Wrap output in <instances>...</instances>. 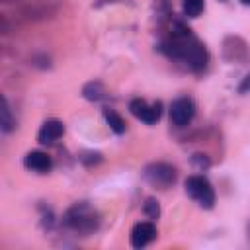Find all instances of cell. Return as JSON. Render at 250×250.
<instances>
[{
	"instance_id": "1",
	"label": "cell",
	"mask_w": 250,
	"mask_h": 250,
	"mask_svg": "<svg viewBox=\"0 0 250 250\" xmlns=\"http://www.w3.org/2000/svg\"><path fill=\"white\" fill-rule=\"evenodd\" d=\"M160 51L166 57L180 61L186 68H189L193 72L203 70L209 61V53H207L205 45L191 33L189 27H186L180 21H176L172 25V29L168 31V35L162 39Z\"/></svg>"
},
{
	"instance_id": "2",
	"label": "cell",
	"mask_w": 250,
	"mask_h": 250,
	"mask_svg": "<svg viewBox=\"0 0 250 250\" xmlns=\"http://www.w3.org/2000/svg\"><path fill=\"white\" fill-rule=\"evenodd\" d=\"M62 223H64V227H68L70 230H74L78 234H90L100 227V215L90 203L80 201L66 209Z\"/></svg>"
},
{
	"instance_id": "3",
	"label": "cell",
	"mask_w": 250,
	"mask_h": 250,
	"mask_svg": "<svg viewBox=\"0 0 250 250\" xmlns=\"http://www.w3.org/2000/svg\"><path fill=\"white\" fill-rule=\"evenodd\" d=\"M186 193L203 209H211L215 205V189L203 176H189L186 180Z\"/></svg>"
},
{
	"instance_id": "4",
	"label": "cell",
	"mask_w": 250,
	"mask_h": 250,
	"mask_svg": "<svg viewBox=\"0 0 250 250\" xmlns=\"http://www.w3.org/2000/svg\"><path fill=\"white\" fill-rule=\"evenodd\" d=\"M143 176H145V180H146L150 186L160 188V189H166V188H170V186L176 182L178 172H176V168H174L172 164H166V162H152V164H148V166L145 168Z\"/></svg>"
},
{
	"instance_id": "5",
	"label": "cell",
	"mask_w": 250,
	"mask_h": 250,
	"mask_svg": "<svg viewBox=\"0 0 250 250\" xmlns=\"http://www.w3.org/2000/svg\"><path fill=\"white\" fill-rule=\"evenodd\" d=\"M195 115V104L191 98H176L170 105V121L176 127H186Z\"/></svg>"
},
{
	"instance_id": "6",
	"label": "cell",
	"mask_w": 250,
	"mask_h": 250,
	"mask_svg": "<svg viewBox=\"0 0 250 250\" xmlns=\"http://www.w3.org/2000/svg\"><path fill=\"white\" fill-rule=\"evenodd\" d=\"M129 111H131L137 119H141L143 123L152 125V123H156V121L160 119L162 105H160V102H156V104H146L145 100L135 98V100H131V104H129Z\"/></svg>"
},
{
	"instance_id": "7",
	"label": "cell",
	"mask_w": 250,
	"mask_h": 250,
	"mask_svg": "<svg viewBox=\"0 0 250 250\" xmlns=\"http://www.w3.org/2000/svg\"><path fill=\"white\" fill-rule=\"evenodd\" d=\"M156 238V227L150 221H141L131 230V246L133 248H145Z\"/></svg>"
},
{
	"instance_id": "8",
	"label": "cell",
	"mask_w": 250,
	"mask_h": 250,
	"mask_svg": "<svg viewBox=\"0 0 250 250\" xmlns=\"http://www.w3.org/2000/svg\"><path fill=\"white\" fill-rule=\"evenodd\" d=\"M62 135H64V123L59 121V119H47V121L41 125L39 133H37V141H39L41 145H53V143L59 141Z\"/></svg>"
},
{
	"instance_id": "9",
	"label": "cell",
	"mask_w": 250,
	"mask_h": 250,
	"mask_svg": "<svg viewBox=\"0 0 250 250\" xmlns=\"http://www.w3.org/2000/svg\"><path fill=\"white\" fill-rule=\"evenodd\" d=\"M23 166L31 172H37V174H47L51 168H53V160L47 152H41V150H31L25 154L23 158Z\"/></svg>"
},
{
	"instance_id": "10",
	"label": "cell",
	"mask_w": 250,
	"mask_h": 250,
	"mask_svg": "<svg viewBox=\"0 0 250 250\" xmlns=\"http://www.w3.org/2000/svg\"><path fill=\"white\" fill-rule=\"evenodd\" d=\"M104 117H105L109 129H111L113 133H117V135H123V133H125L127 123H125V119H123L115 109H104Z\"/></svg>"
},
{
	"instance_id": "11",
	"label": "cell",
	"mask_w": 250,
	"mask_h": 250,
	"mask_svg": "<svg viewBox=\"0 0 250 250\" xmlns=\"http://www.w3.org/2000/svg\"><path fill=\"white\" fill-rule=\"evenodd\" d=\"M82 94H84V98L90 100V102H100L102 98H105V90H104V86H102L100 82H88V84L84 86Z\"/></svg>"
},
{
	"instance_id": "12",
	"label": "cell",
	"mask_w": 250,
	"mask_h": 250,
	"mask_svg": "<svg viewBox=\"0 0 250 250\" xmlns=\"http://www.w3.org/2000/svg\"><path fill=\"white\" fill-rule=\"evenodd\" d=\"M182 8L188 18H197L205 8V0H184Z\"/></svg>"
},
{
	"instance_id": "13",
	"label": "cell",
	"mask_w": 250,
	"mask_h": 250,
	"mask_svg": "<svg viewBox=\"0 0 250 250\" xmlns=\"http://www.w3.org/2000/svg\"><path fill=\"white\" fill-rule=\"evenodd\" d=\"M14 127H16V119L12 117V111H10L8 100H6V98H2V131H4V133H10Z\"/></svg>"
},
{
	"instance_id": "14",
	"label": "cell",
	"mask_w": 250,
	"mask_h": 250,
	"mask_svg": "<svg viewBox=\"0 0 250 250\" xmlns=\"http://www.w3.org/2000/svg\"><path fill=\"white\" fill-rule=\"evenodd\" d=\"M145 213H146L148 219H158L160 207H158V201H156L154 197H148V199L145 201Z\"/></svg>"
},
{
	"instance_id": "15",
	"label": "cell",
	"mask_w": 250,
	"mask_h": 250,
	"mask_svg": "<svg viewBox=\"0 0 250 250\" xmlns=\"http://www.w3.org/2000/svg\"><path fill=\"white\" fill-rule=\"evenodd\" d=\"M80 160H82L84 164H88V166H90L92 162H94V164H96V162H100V160H102V154H100V152H86V154H82V156H80Z\"/></svg>"
},
{
	"instance_id": "16",
	"label": "cell",
	"mask_w": 250,
	"mask_h": 250,
	"mask_svg": "<svg viewBox=\"0 0 250 250\" xmlns=\"http://www.w3.org/2000/svg\"><path fill=\"white\" fill-rule=\"evenodd\" d=\"M238 92H240V94H246V92H250V74H246V78L240 82V86H238Z\"/></svg>"
},
{
	"instance_id": "17",
	"label": "cell",
	"mask_w": 250,
	"mask_h": 250,
	"mask_svg": "<svg viewBox=\"0 0 250 250\" xmlns=\"http://www.w3.org/2000/svg\"><path fill=\"white\" fill-rule=\"evenodd\" d=\"M240 2H242L244 6H250V0H240Z\"/></svg>"
},
{
	"instance_id": "18",
	"label": "cell",
	"mask_w": 250,
	"mask_h": 250,
	"mask_svg": "<svg viewBox=\"0 0 250 250\" xmlns=\"http://www.w3.org/2000/svg\"><path fill=\"white\" fill-rule=\"evenodd\" d=\"M248 238H250V223H248Z\"/></svg>"
},
{
	"instance_id": "19",
	"label": "cell",
	"mask_w": 250,
	"mask_h": 250,
	"mask_svg": "<svg viewBox=\"0 0 250 250\" xmlns=\"http://www.w3.org/2000/svg\"><path fill=\"white\" fill-rule=\"evenodd\" d=\"M6 2H10V0H6Z\"/></svg>"
}]
</instances>
